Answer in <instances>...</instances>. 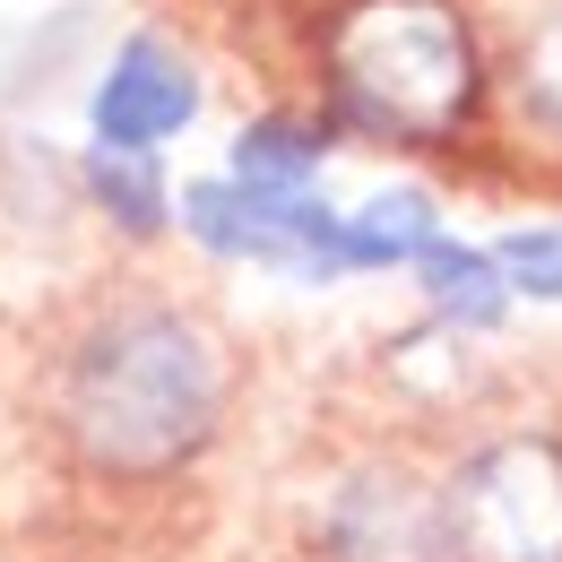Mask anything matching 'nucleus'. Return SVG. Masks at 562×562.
Here are the masks:
<instances>
[{
	"label": "nucleus",
	"instance_id": "f257e3e1",
	"mask_svg": "<svg viewBox=\"0 0 562 562\" xmlns=\"http://www.w3.org/2000/svg\"><path fill=\"white\" fill-rule=\"evenodd\" d=\"M234 363L200 312L165 294H122L70 338L53 372V424L87 476L104 485H165L182 476L225 424Z\"/></svg>",
	"mask_w": 562,
	"mask_h": 562
},
{
	"label": "nucleus",
	"instance_id": "f03ea898",
	"mask_svg": "<svg viewBox=\"0 0 562 562\" xmlns=\"http://www.w3.org/2000/svg\"><path fill=\"white\" fill-rule=\"evenodd\" d=\"M321 70L338 122L390 147L459 139L485 104V53L459 0H355L329 26Z\"/></svg>",
	"mask_w": 562,
	"mask_h": 562
},
{
	"label": "nucleus",
	"instance_id": "7ed1b4c3",
	"mask_svg": "<svg viewBox=\"0 0 562 562\" xmlns=\"http://www.w3.org/2000/svg\"><path fill=\"white\" fill-rule=\"evenodd\" d=\"M450 562H562V432H493L441 476Z\"/></svg>",
	"mask_w": 562,
	"mask_h": 562
},
{
	"label": "nucleus",
	"instance_id": "20e7f679",
	"mask_svg": "<svg viewBox=\"0 0 562 562\" xmlns=\"http://www.w3.org/2000/svg\"><path fill=\"white\" fill-rule=\"evenodd\" d=\"M321 554L329 562H450L441 485H424L398 459L347 468L321 502Z\"/></svg>",
	"mask_w": 562,
	"mask_h": 562
},
{
	"label": "nucleus",
	"instance_id": "39448f33",
	"mask_svg": "<svg viewBox=\"0 0 562 562\" xmlns=\"http://www.w3.org/2000/svg\"><path fill=\"white\" fill-rule=\"evenodd\" d=\"M87 122H95V147H122V156H156L165 139H182L200 122V70H191V53L165 44V35H131L104 61V78H95Z\"/></svg>",
	"mask_w": 562,
	"mask_h": 562
},
{
	"label": "nucleus",
	"instance_id": "423d86ee",
	"mask_svg": "<svg viewBox=\"0 0 562 562\" xmlns=\"http://www.w3.org/2000/svg\"><path fill=\"white\" fill-rule=\"evenodd\" d=\"M416 285H424V303H432V329H450V338L502 329V312H510V285H502V269H493V251L450 243V234L416 251Z\"/></svg>",
	"mask_w": 562,
	"mask_h": 562
},
{
	"label": "nucleus",
	"instance_id": "0eeeda50",
	"mask_svg": "<svg viewBox=\"0 0 562 562\" xmlns=\"http://www.w3.org/2000/svg\"><path fill=\"white\" fill-rule=\"evenodd\" d=\"M321 156L329 139L312 131V122H294V113H260L243 139H234V191H251V200H312V182H321Z\"/></svg>",
	"mask_w": 562,
	"mask_h": 562
},
{
	"label": "nucleus",
	"instance_id": "6e6552de",
	"mask_svg": "<svg viewBox=\"0 0 562 562\" xmlns=\"http://www.w3.org/2000/svg\"><path fill=\"white\" fill-rule=\"evenodd\" d=\"M338 234H347V269H416L424 243H441V216H432L424 191L390 182V191H372L355 216H338Z\"/></svg>",
	"mask_w": 562,
	"mask_h": 562
},
{
	"label": "nucleus",
	"instance_id": "1a4fd4ad",
	"mask_svg": "<svg viewBox=\"0 0 562 562\" xmlns=\"http://www.w3.org/2000/svg\"><path fill=\"white\" fill-rule=\"evenodd\" d=\"M87 200L113 216L131 243H156L165 225H173V191H165V173H156V156H122V147H95L87 156Z\"/></svg>",
	"mask_w": 562,
	"mask_h": 562
},
{
	"label": "nucleus",
	"instance_id": "9d476101",
	"mask_svg": "<svg viewBox=\"0 0 562 562\" xmlns=\"http://www.w3.org/2000/svg\"><path fill=\"white\" fill-rule=\"evenodd\" d=\"M510 104L528 131L562 139V0L537 9V26L519 35V61H510Z\"/></svg>",
	"mask_w": 562,
	"mask_h": 562
},
{
	"label": "nucleus",
	"instance_id": "9b49d317",
	"mask_svg": "<svg viewBox=\"0 0 562 562\" xmlns=\"http://www.w3.org/2000/svg\"><path fill=\"white\" fill-rule=\"evenodd\" d=\"M493 269L528 303H562V225H510L493 243Z\"/></svg>",
	"mask_w": 562,
	"mask_h": 562
}]
</instances>
